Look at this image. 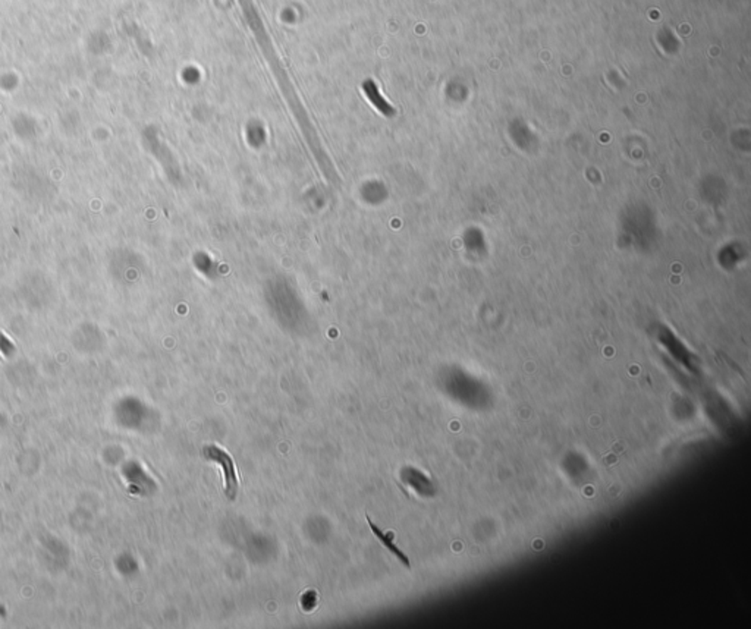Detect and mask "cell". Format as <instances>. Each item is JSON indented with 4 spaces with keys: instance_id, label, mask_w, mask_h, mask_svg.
<instances>
[{
    "instance_id": "obj_3",
    "label": "cell",
    "mask_w": 751,
    "mask_h": 629,
    "mask_svg": "<svg viewBox=\"0 0 751 629\" xmlns=\"http://www.w3.org/2000/svg\"><path fill=\"white\" fill-rule=\"evenodd\" d=\"M299 603H301V608H303L304 612H311V610H314V608L317 606V603H318L317 593H316V591H311V590L306 591V593L303 594V597H301V601H299Z\"/></svg>"
},
{
    "instance_id": "obj_2",
    "label": "cell",
    "mask_w": 751,
    "mask_h": 629,
    "mask_svg": "<svg viewBox=\"0 0 751 629\" xmlns=\"http://www.w3.org/2000/svg\"><path fill=\"white\" fill-rule=\"evenodd\" d=\"M366 519H367V524H368V526H370V530L373 531V534H374L376 537H378V540H379V541H380V543H382V544H383V546L392 553L393 556H396V559H398L400 563L405 565L407 568H410V559H408V556L405 555V553H403V550H400V549L393 543V531L383 533V531L380 530V528L370 519L368 515L366 516Z\"/></svg>"
},
{
    "instance_id": "obj_1",
    "label": "cell",
    "mask_w": 751,
    "mask_h": 629,
    "mask_svg": "<svg viewBox=\"0 0 751 629\" xmlns=\"http://www.w3.org/2000/svg\"><path fill=\"white\" fill-rule=\"evenodd\" d=\"M203 455L207 461L210 462H214L220 467L222 469V477H223V489H224V494H227L228 499H235L237 496V492H238V474H237V467H235V462L232 459V457L228 454L227 450L216 446V445H207L204 446L203 449Z\"/></svg>"
}]
</instances>
